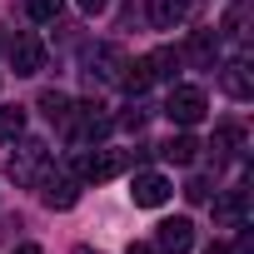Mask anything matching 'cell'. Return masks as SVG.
Segmentation results:
<instances>
[{
    "instance_id": "cell-1",
    "label": "cell",
    "mask_w": 254,
    "mask_h": 254,
    "mask_svg": "<svg viewBox=\"0 0 254 254\" xmlns=\"http://www.w3.org/2000/svg\"><path fill=\"white\" fill-rule=\"evenodd\" d=\"M65 130H70V140L80 145V150H95V145H105L110 140V130H115V120L105 115V105H75L70 110V125H65Z\"/></svg>"
},
{
    "instance_id": "cell-2",
    "label": "cell",
    "mask_w": 254,
    "mask_h": 254,
    "mask_svg": "<svg viewBox=\"0 0 254 254\" xmlns=\"http://www.w3.org/2000/svg\"><path fill=\"white\" fill-rule=\"evenodd\" d=\"M5 170H10V180H15V185H25V190H30V185H40V180H45V170H50V150H45V140H25V145L10 155V165H5Z\"/></svg>"
},
{
    "instance_id": "cell-3",
    "label": "cell",
    "mask_w": 254,
    "mask_h": 254,
    "mask_svg": "<svg viewBox=\"0 0 254 254\" xmlns=\"http://www.w3.org/2000/svg\"><path fill=\"white\" fill-rule=\"evenodd\" d=\"M204 110H209V100H204V90H199V85H175V90H170V100H165V115H170L175 125H185V130L204 120Z\"/></svg>"
},
{
    "instance_id": "cell-4",
    "label": "cell",
    "mask_w": 254,
    "mask_h": 254,
    "mask_svg": "<svg viewBox=\"0 0 254 254\" xmlns=\"http://www.w3.org/2000/svg\"><path fill=\"white\" fill-rule=\"evenodd\" d=\"M120 170H125V155H120V150H105V145H95L90 155H80V160H75L80 185H105V180H115Z\"/></svg>"
},
{
    "instance_id": "cell-5",
    "label": "cell",
    "mask_w": 254,
    "mask_h": 254,
    "mask_svg": "<svg viewBox=\"0 0 254 254\" xmlns=\"http://www.w3.org/2000/svg\"><path fill=\"white\" fill-rule=\"evenodd\" d=\"M10 70H15V75H25V80L45 70V40H40L35 30H25V35H15V40H10Z\"/></svg>"
},
{
    "instance_id": "cell-6",
    "label": "cell",
    "mask_w": 254,
    "mask_h": 254,
    "mask_svg": "<svg viewBox=\"0 0 254 254\" xmlns=\"http://www.w3.org/2000/svg\"><path fill=\"white\" fill-rule=\"evenodd\" d=\"M120 70H125V55H120L115 45H95V50H85V80H90V85H115Z\"/></svg>"
},
{
    "instance_id": "cell-7",
    "label": "cell",
    "mask_w": 254,
    "mask_h": 254,
    "mask_svg": "<svg viewBox=\"0 0 254 254\" xmlns=\"http://www.w3.org/2000/svg\"><path fill=\"white\" fill-rule=\"evenodd\" d=\"M40 199H45L50 209H75V199H80V175H75V170L50 175V170H45V180H40Z\"/></svg>"
},
{
    "instance_id": "cell-8",
    "label": "cell",
    "mask_w": 254,
    "mask_h": 254,
    "mask_svg": "<svg viewBox=\"0 0 254 254\" xmlns=\"http://www.w3.org/2000/svg\"><path fill=\"white\" fill-rule=\"evenodd\" d=\"M130 194H135V204H140V209H160V204L175 194V185H170L165 175H155V170H140V175H135V185H130Z\"/></svg>"
},
{
    "instance_id": "cell-9",
    "label": "cell",
    "mask_w": 254,
    "mask_h": 254,
    "mask_svg": "<svg viewBox=\"0 0 254 254\" xmlns=\"http://www.w3.org/2000/svg\"><path fill=\"white\" fill-rule=\"evenodd\" d=\"M155 249L160 254H190L194 249V224L190 219H165L160 234H155Z\"/></svg>"
},
{
    "instance_id": "cell-10",
    "label": "cell",
    "mask_w": 254,
    "mask_h": 254,
    "mask_svg": "<svg viewBox=\"0 0 254 254\" xmlns=\"http://www.w3.org/2000/svg\"><path fill=\"white\" fill-rule=\"evenodd\" d=\"M214 219H219L224 229H244V224H249V194H244V190H224V194L214 199Z\"/></svg>"
},
{
    "instance_id": "cell-11",
    "label": "cell",
    "mask_w": 254,
    "mask_h": 254,
    "mask_svg": "<svg viewBox=\"0 0 254 254\" xmlns=\"http://www.w3.org/2000/svg\"><path fill=\"white\" fill-rule=\"evenodd\" d=\"M190 60L199 70H214V60H219V30H194L190 35Z\"/></svg>"
},
{
    "instance_id": "cell-12",
    "label": "cell",
    "mask_w": 254,
    "mask_h": 254,
    "mask_svg": "<svg viewBox=\"0 0 254 254\" xmlns=\"http://www.w3.org/2000/svg\"><path fill=\"white\" fill-rule=\"evenodd\" d=\"M150 20H155L160 30L185 25V20H190V0H150Z\"/></svg>"
},
{
    "instance_id": "cell-13",
    "label": "cell",
    "mask_w": 254,
    "mask_h": 254,
    "mask_svg": "<svg viewBox=\"0 0 254 254\" xmlns=\"http://www.w3.org/2000/svg\"><path fill=\"white\" fill-rule=\"evenodd\" d=\"M219 85H224V95H234V100H249V65L244 60H234V65H224L219 70Z\"/></svg>"
},
{
    "instance_id": "cell-14",
    "label": "cell",
    "mask_w": 254,
    "mask_h": 254,
    "mask_svg": "<svg viewBox=\"0 0 254 254\" xmlns=\"http://www.w3.org/2000/svg\"><path fill=\"white\" fill-rule=\"evenodd\" d=\"M160 155H165L170 165H194V155H199V140H194V135H170V140L160 145Z\"/></svg>"
},
{
    "instance_id": "cell-15",
    "label": "cell",
    "mask_w": 254,
    "mask_h": 254,
    "mask_svg": "<svg viewBox=\"0 0 254 254\" xmlns=\"http://www.w3.org/2000/svg\"><path fill=\"white\" fill-rule=\"evenodd\" d=\"M145 70H150V80H175V70H180V50L160 45L155 55H145Z\"/></svg>"
},
{
    "instance_id": "cell-16",
    "label": "cell",
    "mask_w": 254,
    "mask_h": 254,
    "mask_svg": "<svg viewBox=\"0 0 254 254\" xmlns=\"http://www.w3.org/2000/svg\"><path fill=\"white\" fill-rule=\"evenodd\" d=\"M25 135V110L20 105H0V145H15Z\"/></svg>"
},
{
    "instance_id": "cell-17",
    "label": "cell",
    "mask_w": 254,
    "mask_h": 254,
    "mask_svg": "<svg viewBox=\"0 0 254 254\" xmlns=\"http://www.w3.org/2000/svg\"><path fill=\"white\" fill-rule=\"evenodd\" d=\"M40 110H45V120H50V125H60V130H65L75 105H70V95H60V90H45V95H40Z\"/></svg>"
},
{
    "instance_id": "cell-18",
    "label": "cell",
    "mask_w": 254,
    "mask_h": 254,
    "mask_svg": "<svg viewBox=\"0 0 254 254\" xmlns=\"http://www.w3.org/2000/svg\"><path fill=\"white\" fill-rule=\"evenodd\" d=\"M120 85H125V95H145L150 90V70H145V60H125V70H120Z\"/></svg>"
},
{
    "instance_id": "cell-19",
    "label": "cell",
    "mask_w": 254,
    "mask_h": 254,
    "mask_svg": "<svg viewBox=\"0 0 254 254\" xmlns=\"http://www.w3.org/2000/svg\"><path fill=\"white\" fill-rule=\"evenodd\" d=\"M239 145H244V130H239V125L214 130V155H219V160H239Z\"/></svg>"
},
{
    "instance_id": "cell-20",
    "label": "cell",
    "mask_w": 254,
    "mask_h": 254,
    "mask_svg": "<svg viewBox=\"0 0 254 254\" xmlns=\"http://www.w3.org/2000/svg\"><path fill=\"white\" fill-rule=\"evenodd\" d=\"M60 0H25V15L35 20V25H50V20H60Z\"/></svg>"
},
{
    "instance_id": "cell-21",
    "label": "cell",
    "mask_w": 254,
    "mask_h": 254,
    "mask_svg": "<svg viewBox=\"0 0 254 254\" xmlns=\"http://www.w3.org/2000/svg\"><path fill=\"white\" fill-rule=\"evenodd\" d=\"M209 194H214V185H209V175H194V180L185 185V199H190V204H204Z\"/></svg>"
},
{
    "instance_id": "cell-22",
    "label": "cell",
    "mask_w": 254,
    "mask_h": 254,
    "mask_svg": "<svg viewBox=\"0 0 254 254\" xmlns=\"http://www.w3.org/2000/svg\"><path fill=\"white\" fill-rule=\"evenodd\" d=\"M115 125H125V130H140V125H145V110H140V105H130V110L115 120Z\"/></svg>"
},
{
    "instance_id": "cell-23",
    "label": "cell",
    "mask_w": 254,
    "mask_h": 254,
    "mask_svg": "<svg viewBox=\"0 0 254 254\" xmlns=\"http://www.w3.org/2000/svg\"><path fill=\"white\" fill-rule=\"evenodd\" d=\"M105 5H110V0H80V10H85V15H100Z\"/></svg>"
},
{
    "instance_id": "cell-24",
    "label": "cell",
    "mask_w": 254,
    "mask_h": 254,
    "mask_svg": "<svg viewBox=\"0 0 254 254\" xmlns=\"http://www.w3.org/2000/svg\"><path fill=\"white\" fill-rule=\"evenodd\" d=\"M204 254H234V249H229V244H219V239H214V244H209V249H204Z\"/></svg>"
},
{
    "instance_id": "cell-25",
    "label": "cell",
    "mask_w": 254,
    "mask_h": 254,
    "mask_svg": "<svg viewBox=\"0 0 254 254\" xmlns=\"http://www.w3.org/2000/svg\"><path fill=\"white\" fill-rule=\"evenodd\" d=\"M130 254H160L155 244H130Z\"/></svg>"
},
{
    "instance_id": "cell-26",
    "label": "cell",
    "mask_w": 254,
    "mask_h": 254,
    "mask_svg": "<svg viewBox=\"0 0 254 254\" xmlns=\"http://www.w3.org/2000/svg\"><path fill=\"white\" fill-rule=\"evenodd\" d=\"M75 254H100V249H90V244H75Z\"/></svg>"
},
{
    "instance_id": "cell-27",
    "label": "cell",
    "mask_w": 254,
    "mask_h": 254,
    "mask_svg": "<svg viewBox=\"0 0 254 254\" xmlns=\"http://www.w3.org/2000/svg\"><path fill=\"white\" fill-rule=\"evenodd\" d=\"M15 254H40V249H35V244H20V249H15Z\"/></svg>"
}]
</instances>
